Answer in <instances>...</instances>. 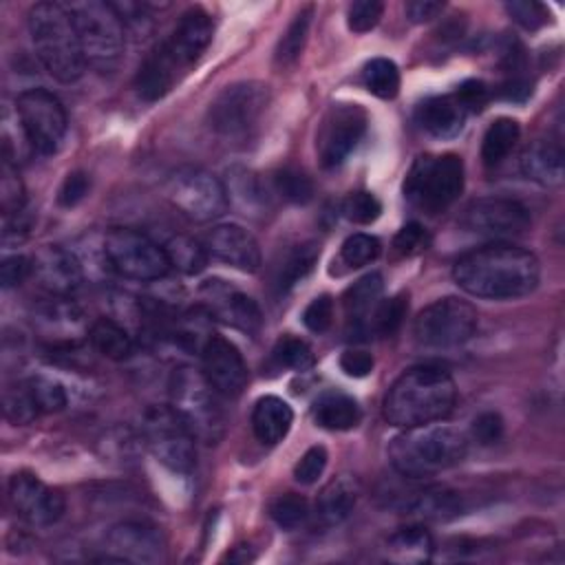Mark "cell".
<instances>
[{
	"label": "cell",
	"mask_w": 565,
	"mask_h": 565,
	"mask_svg": "<svg viewBox=\"0 0 565 565\" xmlns=\"http://www.w3.org/2000/svg\"><path fill=\"white\" fill-rule=\"evenodd\" d=\"M33 276L55 298H68L82 287L84 280L77 256L60 245H46L35 254Z\"/></svg>",
	"instance_id": "21"
},
{
	"label": "cell",
	"mask_w": 565,
	"mask_h": 565,
	"mask_svg": "<svg viewBox=\"0 0 565 565\" xmlns=\"http://www.w3.org/2000/svg\"><path fill=\"white\" fill-rule=\"evenodd\" d=\"M406 311H408L406 294H397L393 298L380 300L373 311V318H371V331L375 335H384V338L393 335L402 327Z\"/></svg>",
	"instance_id": "42"
},
{
	"label": "cell",
	"mask_w": 565,
	"mask_h": 565,
	"mask_svg": "<svg viewBox=\"0 0 565 565\" xmlns=\"http://www.w3.org/2000/svg\"><path fill=\"white\" fill-rule=\"evenodd\" d=\"M179 64L170 57L166 46L159 42L141 62L137 75H135V88L141 99L157 102L161 99L179 79Z\"/></svg>",
	"instance_id": "23"
},
{
	"label": "cell",
	"mask_w": 565,
	"mask_h": 565,
	"mask_svg": "<svg viewBox=\"0 0 565 565\" xmlns=\"http://www.w3.org/2000/svg\"><path fill=\"white\" fill-rule=\"evenodd\" d=\"M380 241L371 234H351L342 247H340V256L349 267H364L369 263H373L380 256Z\"/></svg>",
	"instance_id": "45"
},
{
	"label": "cell",
	"mask_w": 565,
	"mask_h": 565,
	"mask_svg": "<svg viewBox=\"0 0 565 565\" xmlns=\"http://www.w3.org/2000/svg\"><path fill=\"white\" fill-rule=\"evenodd\" d=\"M29 384H31V391L38 399V406L44 413H57L66 406V393H64V386L55 380H49V377H42V375H35V377H26Z\"/></svg>",
	"instance_id": "47"
},
{
	"label": "cell",
	"mask_w": 565,
	"mask_h": 565,
	"mask_svg": "<svg viewBox=\"0 0 565 565\" xmlns=\"http://www.w3.org/2000/svg\"><path fill=\"white\" fill-rule=\"evenodd\" d=\"M106 545L115 561L161 563L166 558L163 534L146 521H124L108 530Z\"/></svg>",
	"instance_id": "19"
},
{
	"label": "cell",
	"mask_w": 565,
	"mask_h": 565,
	"mask_svg": "<svg viewBox=\"0 0 565 565\" xmlns=\"http://www.w3.org/2000/svg\"><path fill=\"white\" fill-rule=\"evenodd\" d=\"M430 245V234L424 225L411 221L406 223L393 238V249L399 254V256H415V254H422L424 249H428Z\"/></svg>",
	"instance_id": "50"
},
{
	"label": "cell",
	"mask_w": 565,
	"mask_h": 565,
	"mask_svg": "<svg viewBox=\"0 0 565 565\" xmlns=\"http://www.w3.org/2000/svg\"><path fill=\"white\" fill-rule=\"evenodd\" d=\"M88 188H90V179L86 172H71V174H66V179L60 185L57 203L62 207L77 205L88 194Z\"/></svg>",
	"instance_id": "55"
},
{
	"label": "cell",
	"mask_w": 565,
	"mask_h": 565,
	"mask_svg": "<svg viewBox=\"0 0 565 565\" xmlns=\"http://www.w3.org/2000/svg\"><path fill=\"white\" fill-rule=\"evenodd\" d=\"M466 110L455 95L428 97L417 106V124L437 139H455L466 124Z\"/></svg>",
	"instance_id": "26"
},
{
	"label": "cell",
	"mask_w": 565,
	"mask_h": 565,
	"mask_svg": "<svg viewBox=\"0 0 565 565\" xmlns=\"http://www.w3.org/2000/svg\"><path fill=\"white\" fill-rule=\"evenodd\" d=\"M366 88L380 99H393L399 90V71L388 57H373L362 68Z\"/></svg>",
	"instance_id": "39"
},
{
	"label": "cell",
	"mask_w": 565,
	"mask_h": 565,
	"mask_svg": "<svg viewBox=\"0 0 565 565\" xmlns=\"http://www.w3.org/2000/svg\"><path fill=\"white\" fill-rule=\"evenodd\" d=\"M313 419L327 430H351L360 424L362 411L351 395L327 391L313 402Z\"/></svg>",
	"instance_id": "30"
},
{
	"label": "cell",
	"mask_w": 565,
	"mask_h": 565,
	"mask_svg": "<svg viewBox=\"0 0 565 565\" xmlns=\"http://www.w3.org/2000/svg\"><path fill=\"white\" fill-rule=\"evenodd\" d=\"M269 106V86L263 82H236L225 86L207 108L210 128L227 139L245 137Z\"/></svg>",
	"instance_id": "9"
},
{
	"label": "cell",
	"mask_w": 565,
	"mask_h": 565,
	"mask_svg": "<svg viewBox=\"0 0 565 565\" xmlns=\"http://www.w3.org/2000/svg\"><path fill=\"white\" fill-rule=\"evenodd\" d=\"M168 199L192 221L207 223L230 207L225 185L203 168H181L168 181Z\"/></svg>",
	"instance_id": "12"
},
{
	"label": "cell",
	"mask_w": 565,
	"mask_h": 565,
	"mask_svg": "<svg viewBox=\"0 0 565 565\" xmlns=\"http://www.w3.org/2000/svg\"><path fill=\"white\" fill-rule=\"evenodd\" d=\"M9 503L29 525H53L64 512L60 490L46 486L33 472H18L9 481Z\"/></svg>",
	"instance_id": "17"
},
{
	"label": "cell",
	"mask_w": 565,
	"mask_h": 565,
	"mask_svg": "<svg viewBox=\"0 0 565 565\" xmlns=\"http://www.w3.org/2000/svg\"><path fill=\"white\" fill-rule=\"evenodd\" d=\"M373 355L369 351L362 349H347L340 355V369L349 375V377H366L373 371Z\"/></svg>",
	"instance_id": "58"
},
{
	"label": "cell",
	"mask_w": 565,
	"mask_h": 565,
	"mask_svg": "<svg viewBox=\"0 0 565 565\" xmlns=\"http://www.w3.org/2000/svg\"><path fill=\"white\" fill-rule=\"evenodd\" d=\"M452 278L470 296L514 300L536 289L541 265L530 249L494 241L459 256L452 265Z\"/></svg>",
	"instance_id": "1"
},
{
	"label": "cell",
	"mask_w": 565,
	"mask_h": 565,
	"mask_svg": "<svg viewBox=\"0 0 565 565\" xmlns=\"http://www.w3.org/2000/svg\"><path fill=\"white\" fill-rule=\"evenodd\" d=\"M316 260H318V247L313 243L294 245L291 249L285 252V256L276 265L274 287L280 294H285L287 289H291L296 282H300L313 269Z\"/></svg>",
	"instance_id": "33"
},
{
	"label": "cell",
	"mask_w": 565,
	"mask_h": 565,
	"mask_svg": "<svg viewBox=\"0 0 565 565\" xmlns=\"http://www.w3.org/2000/svg\"><path fill=\"white\" fill-rule=\"evenodd\" d=\"M302 322L309 331L324 333L333 324V298L329 294L313 298L302 311Z\"/></svg>",
	"instance_id": "52"
},
{
	"label": "cell",
	"mask_w": 565,
	"mask_h": 565,
	"mask_svg": "<svg viewBox=\"0 0 565 565\" xmlns=\"http://www.w3.org/2000/svg\"><path fill=\"white\" fill-rule=\"evenodd\" d=\"M470 433L481 446H492L503 437V419L494 411H483L472 419Z\"/></svg>",
	"instance_id": "53"
},
{
	"label": "cell",
	"mask_w": 565,
	"mask_h": 565,
	"mask_svg": "<svg viewBox=\"0 0 565 565\" xmlns=\"http://www.w3.org/2000/svg\"><path fill=\"white\" fill-rule=\"evenodd\" d=\"M366 113L358 104H333L316 135V152L324 168L340 166L366 132Z\"/></svg>",
	"instance_id": "14"
},
{
	"label": "cell",
	"mask_w": 565,
	"mask_h": 565,
	"mask_svg": "<svg viewBox=\"0 0 565 565\" xmlns=\"http://www.w3.org/2000/svg\"><path fill=\"white\" fill-rule=\"evenodd\" d=\"M342 214L358 225H369L373 223L380 214H382V203L377 201L375 194L371 192H351L344 201H342Z\"/></svg>",
	"instance_id": "46"
},
{
	"label": "cell",
	"mask_w": 565,
	"mask_h": 565,
	"mask_svg": "<svg viewBox=\"0 0 565 565\" xmlns=\"http://www.w3.org/2000/svg\"><path fill=\"white\" fill-rule=\"evenodd\" d=\"M33 274V260L22 256V254H13L7 256L0 265V280H2V289H11L22 285L29 276Z\"/></svg>",
	"instance_id": "54"
},
{
	"label": "cell",
	"mask_w": 565,
	"mask_h": 565,
	"mask_svg": "<svg viewBox=\"0 0 565 565\" xmlns=\"http://www.w3.org/2000/svg\"><path fill=\"white\" fill-rule=\"evenodd\" d=\"M433 536L422 525H406L393 532L386 541V556L393 563L402 565H415L426 563L433 558Z\"/></svg>",
	"instance_id": "31"
},
{
	"label": "cell",
	"mask_w": 565,
	"mask_h": 565,
	"mask_svg": "<svg viewBox=\"0 0 565 565\" xmlns=\"http://www.w3.org/2000/svg\"><path fill=\"white\" fill-rule=\"evenodd\" d=\"M384 13V4L380 0H358L349 7L347 24L353 33H366L371 31Z\"/></svg>",
	"instance_id": "51"
},
{
	"label": "cell",
	"mask_w": 565,
	"mask_h": 565,
	"mask_svg": "<svg viewBox=\"0 0 565 565\" xmlns=\"http://www.w3.org/2000/svg\"><path fill=\"white\" fill-rule=\"evenodd\" d=\"M29 33L44 71L62 84L82 77L86 60L73 15L62 2H38L29 11Z\"/></svg>",
	"instance_id": "4"
},
{
	"label": "cell",
	"mask_w": 565,
	"mask_h": 565,
	"mask_svg": "<svg viewBox=\"0 0 565 565\" xmlns=\"http://www.w3.org/2000/svg\"><path fill=\"white\" fill-rule=\"evenodd\" d=\"M212 33H214L212 18L203 9L194 7V9H188L179 18L174 31L161 44L166 46L170 57L183 71V68H188L190 64H194L201 57V53L212 42Z\"/></svg>",
	"instance_id": "22"
},
{
	"label": "cell",
	"mask_w": 565,
	"mask_h": 565,
	"mask_svg": "<svg viewBox=\"0 0 565 565\" xmlns=\"http://www.w3.org/2000/svg\"><path fill=\"white\" fill-rule=\"evenodd\" d=\"M461 225L479 236L494 241L521 236L530 227V210L508 196H483L472 201L461 216Z\"/></svg>",
	"instance_id": "15"
},
{
	"label": "cell",
	"mask_w": 565,
	"mask_h": 565,
	"mask_svg": "<svg viewBox=\"0 0 565 565\" xmlns=\"http://www.w3.org/2000/svg\"><path fill=\"white\" fill-rule=\"evenodd\" d=\"M2 408H4V417L15 426L31 424L35 417L42 415L29 380H18L4 388Z\"/></svg>",
	"instance_id": "37"
},
{
	"label": "cell",
	"mask_w": 565,
	"mask_h": 565,
	"mask_svg": "<svg viewBox=\"0 0 565 565\" xmlns=\"http://www.w3.org/2000/svg\"><path fill=\"white\" fill-rule=\"evenodd\" d=\"M88 340L99 355L115 360V362L130 358V353L135 349L130 333L119 322H115L110 318L95 320L88 327Z\"/></svg>",
	"instance_id": "32"
},
{
	"label": "cell",
	"mask_w": 565,
	"mask_h": 565,
	"mask_svg": "<svg viewBox=\"0 0 565 565\" xmlns=\"http://www.w3.org/2000/svg\"><path fill=\"white\" fill-rule=\"evenodd\" d=\"M468 450L466 435L448 424L404 428L388 444L391 466L406 479H424L457 466Z\"/></svg>",
	"instance_id": "3"
},
{
	"label": "cell",
	"mask_w": 565,
	"mask_h": 565,
	"mask_svg": "<svg viewBox=\"0 0 565 565\" xmlns=\"http://www.w3.org/2000/svg\"><path fill=\"white\" fill-rule=\"evenodd\" d=\"M360 497V483L351 475L331 479L316 499V519L320 525L331 527L342 523L355 508Z\"/></svg>",
	"instance_id": "27"
},
{
	"label": "cell",
	"mask_w": 565,
	"mask_h": 565,
	"mask_svg": "<svg viewBox=\"0 0 565 565\" xmlns=\"http://www.w3.org/2000/svg\"><path fill=\"white\" fill-rule=\"evenodd\" d=\"M15 113L35 152H57L66 135V113L53 93L46 88L22 90L15 99Z\"/></svg>",
	"instance_id": "13"
},
{
	"label": "cell",
	"mask_w": 565,
	"mask_h": 565,
	"mask_svg": "<svg viewBox=\"0 0 565 565\" xmlns=\"http://www.w3.org/2000/svg\"><path fill=\"white\" fill-rule=\"evenodd\" d=\"M530 93H532V84H530L525 77H521V75L510 77V79L503 82V86H501V97L512 99V102H521V99H525Z\"/></svg>",
	"instance_id": "60"
},
{
	"label": "cell",
	"mask_w": 565,
	"mask_h": 565,
	"mask_svg": "<svg viewBox=\"0 0 565 565\" xmlns=\"http://www.w3.org/2000/svg\"><path fill=\"white\" fill-rule=\"evenodd\" d=\"M311 15H313L311 7H305L302 11H298L294 15V20L289 22L287 31L282 33V38L278 40L276 51H274V62H276L278 68H289V66H294L300 60L305 42H307V35H309Z\"/></svg>",
	"instance_id": "35"
},
{
	"label": "cell",
	"mask_w": 565,
	"mask_h": 565,
	"mask_svg": "<svg viewBox=\"0 0 565 565\" xmlns=\"http://www.w3.org/2000/svg\"><path fill=\"white\" fill-rule=\"evenodd\" d=\"M291 422H294L291 406L276 395H265L254 404L252 428L260 444L274 446L282 441L291 428Z\"/></svg>",
	"instance_id": "28"
},
{
	"label": "cell",
	"mask_w": 565,
	"mask_h": 565,
	"mask_svg": "<svg viewBox=\"0 0 565 565\" xmlns=\"http://www.w3.org/2000/svg\"><path fill=\"white\" fill-rule=\"evenodd\" d=\"M463 190V161L457 154H424L411 166L404 196L419 210L437 214L459 199Z\"/></svg>",
	"instance_id": "7"
},
{
	"label": "cell",
	"mask_w": 565,
	"mask_h": 565,
	"mask_svg": "<svg viewBox=\"0 0 565 565\" xmlns=\"http://www.w3.org/2000/svg\"><path fill=\"white\" fill-rule=\"evenodd\" d=\"M382 289H384L382 276L377 271H371V274L362 276L360 280H355L344 291L342 305H344V316H347L351 333L371 331V318H373L377 302L382 300Z\"/></svg>",
	"instance_id": "24"
},
{
	"label": "cell",
	"mask_w": 565,
	"mask_h": 565,
	"mask_svg": "<svg viewBox=\"0 0 565 565\" xmlns=\"http://www.w3.org/2000/svg\"><path fill=\"white\" fill-rule=\"evenodd\" d=\"M488 97V86L481 79H466L455 93V99L463 106L466 113H479L486 106Z\"/></svg>",
	"instance_id": "56"
},
{
	"label": "cell",
	"mask_w": 565,
	"mask_h": 565,
	"mask_svg": "<svg viewBox=\"0 0 565 565\" xmlns=\"http://www.w3.org/2000/svg\"><path fill=\"white\" fill-rule=\"evenodd\" d=\"M104 256L115 274L139 282L159 280L172 269L166 247L130 227H113L104 236Z\"/></svg>",
	"instance_id": "8"
},
{
	"label": "cell",
	"mask_w": 565,
	"mask_h": 565,
	"mask_svg": "<svg viewBox=\"0 0 565 565\" xmlns=\"http://www.w3.org/2000/svg\"><path fill=\"white\" fill-rule=\"evenodd\" d=\"M66 7L73 15L86 66L99 73L115 71L124 55L126 26L113 2L79 0Z\"/></svg>",
	"instance_id": "5"
},
{
	"label": "cell",
	"mask_w": 565,
	"mask_h": 565,
	"mask_svg": "<svg viewBox=\"0 0 565 565\" xmlns=\"http://www.w3.org/2000/svg\"><path fill=\"white\" fill-rule=\"evenodd\" d=\"M163 247L170 258V265L183 274H199L210 258L203 241H196L192 236H174Z\"/></svg>",
	"instance_id": "38"
},
{
	"label": "cell",
	"mask_w": 565,
	"mask_h": 565,
	"mask_svg": "<svg viewBox=\"0 0 565 565\" xmlns=\"http://www.w3.org/2000/svg\"><path fill=\"white\" fill-rule=\"evenodd\" d=\"M441 11H444V2H439V0H413L406 4V15L415 24L437 18Z\"/></svg>",
	"instance_id": "59"
},
{
	"label": "cell",
	"mask_w": 565,
	"mask_h": 565,
	"mask_svg": "<svg viewBox=\"0 0 565 565\" xmlns=\"http://www.w3.org/2000/svg\"><path fill=\"white\" fill-rule=\"evenodd\" d=\"M203 245L207 254L238 271H256L260 267V247L256 238L236 223H221L212 227Z\"/></svg>",
	"instance_id": "20"
},
{
	"label": "cell",
	"mask_w": 565,
	"mask_h": 565,
	"mask_svg": "<svg viewBox=\"0 0 565 565\" xmlns=\"http://www.w3.org/2000/svg\"><path fill=\"white\" fill-rule=\"evenodd\" d=\"M274 190L289 203H309L313 199V183L311 179L294 168V166H285L274 174Z\"/></svg>",
	"instance_id": "41"
},
{
	"label": "cell",
	"mask_w": 565,
	"mask_h": 565,
	"mask_svg": "<svg viewBox=\"0 0 565 565\" xmlns=\"http://www.w3.org/2000/svg\"><path fill=\"white\" fill-rule=\"evenodd\" d=\"M203 377L221 397H238L247 386V366L241 351L221 335H210L201 349Z\"/></svg>",
	"instance_id": "18"
},
{
	"label": "cell",
	"mask_w": 565,
	"mask_h": 565,
	"mask_svg": "<svg viewBox=\"0 0 565 565\" xmlns=\"http://www.w3.org/2000/svg\"><path fill=\"white\" fill-rule=\"evenodd\" d=\"M505 11L516 24H521L523 29H530V31L547 24V20H550V11L541 2H534V0L505 2Z\"/></svg>",
	"instance_id": "49"
},
{
	"label": "cell",
	"mask_w": 565,
	"mask_h": 565,
	"mask_svg": "<svg viewBox=\"0 0 565 565\" xmlns=\"http://www.w3.org/2000/svg\"><path fill=\"white\" fill-rule=\"evenodd\" d=\"M274 360L278 366L285 369H294V371H307L313 366V353L311 347L294 335H282L276 340L274 351H271Z\"/></svg>",
	"instance_id": "43"
},
{
	"label": "cell",
	"mask_w": 565,
	"mask_h": 565,
	"mask_svg": "<svg viewBox=\"0 0 565 565\" xmlns=\"http://www.w3.org/2000/svg\"><path fill=\"white\" fill-rule=\"evenodd\" d=\"M399 510L411 516L422 519H450L459 514L461 499L457 492L441 488V486H428L422 490H413L406 499L399 501Z\"/></svg>",
	"instance_id": "29"
},
{
	"label": "cell",
	"mask_w": 565,
	"mask_h": 565,
	"mask_svg": "<svg viewBox=\"0 0 565 565\" xmlns=\"http://www.w3.org/2000/svg\"><path fill=\"white\" fill-rule=\"evenodd\" d=\"M327 459H329V455H327V448H324V446H311V448L298 459V463L294 466V479H296L300 486H311V483H316V481L322 477L324 468H327Z\"/></svg>",
	"instance_id": "48"
},
{
	"label": "cell",
	"mask_w": 565,
	"mask_h": 565,
	"mask_svg": "<svg viewBox=\"0 0 565 565\" xmlns=\"http://www.w3.org/2000/svg\"><path fill=\"white\" fill-rule=\"evenodd\" d=\"M269 516L274 523L282 530H296L300 527L309 516V503L305 497L296 492H285L271 499L269 503Z\"/></svg>",
	"instance_id": "40"
},
{
	"label": "cell",
	"mask_w": 565,
	"mask_h": 565,
	"mask_svg": "<svg viewBox=\"0 0 565 565\" xmlns=\"http://www.w3.org/2000/svg\"><path fill=\"white\" fill-rule=\"evenodd\" d=\"M457 402L452 375L439 364L406 369L384 397V417L397 428H411L446 419Z\"/></svg>",
	"instance_id": "2"
},
{
	"label": "cell",
	"mask_w": 565,
	"mask_h": 565,
	"mask_svg": "<svg viewBox=\"0 0 565 565\" xmlns=\"http://www.w3.org/2000/svg\"><path fill=\"white\" fill-rule=\"evenodd\" d=\"M0 207H2V216L22 212L26 207V194L18 174V166L4 159L0 168Z\"/></svg>",
	"instance_id": "44"
},
{
	"label": "cell",
	"mask_w": 565,
	"mask_h": 565,
	"mask_svg": "<svg viewBox=\"0 0 565 565\" xmlns=\"http://www.w3.org/2000/svg\"><path fill=\"white\" fill-rule=\"evenodd\" d=\"M170 406L192 430L196 441L218 444L225 433V411L218 393L207 384L201 371L181 366L170 377Z\"/></svg>",
	"instance_id": "6"
},
{
	"label": "cell",
	"mask_w": 565,
	"mask_h": 565,
	"mask_svg": "<svg viewBox=\"0 0 565 565\" xmlns=\"http://www.w3.org/2000/svg\"><path fill=\"white\" fill-rule=\"evenodd\" d=\"M230 179H232V188H225L230 199L234 196L243 205H252V203H260L263 201V192L258 190V183H256V179L249 172H245V170H241V174L232 172Z\"/></svg>",
	"instance_id": "57"
},
{
	"label": "cell",
	"mask_w": 565,
	"mask_h": 565,
	"mask_svg": "<svg viewBox=\"0 0 565 565\" xmlns=\"http://www.w3.org/2000/svg\"><path fill=\"white\" fill-rule=\"evenodd\" d=\"M141 433L152 457L172 472H190L196 463V439L172 406H150Z\"/></svg>",
	"instance_id": "10"
},
{
	"label": "cell",
	"mask_w": 565,
	"mask_h": 565,
	"mask_svg": "<svg viewBox=\"0 0 565 565\" xmlns=\"http://www.w3.org/2000/svg\"><path fill=\"white\" fill-rule=\"evenodd\" d=\"M199 298L203 311L223 324L247 333H256L263 324V313L256 300L221 278L205 280L199 287Z\"/></svg>",
	"instance_id": "16"
},
{
	"label": "cell",
	"mask_w": 565,
	"mask_h": 565,
	"mask_svg": "<svg viewBox=\"0 0 565 565\" xmlns=\"http://www.w3.org/2000/svg\"><path fill=\"white\" fill-rule=\"evenodd\" d=\"M477 309L457 296H446L424 307L413 324V335L422 347H457L477 331Z\"/></svg>",
	"instance_id": "11"
},
{
	"label": "cell",
	"mask_w": 565,
	"mask_h": 565,
	"mask_svg": "<svg viewBox=\"0 0 565 565\" xmlns=\"http://www.w3.org/2000/svg\"><path fill=\"white\" fill-rule=\"evenodd\" d=\"M64 298L55 300L53 305H46L40 313V322L44 324V333L62 344H73L77 329L82 324V313L71 305L62 302Z\"/></svg>",
	"instance_id": "36"
},
{
	"label": "cell",
	"mask_w": 565,
	"mask_h": 565,
	"mask_svg": "<svg viewBox=\"0 0 565 565\" xmlns=\"http://www.w3.org/2000/svg\"><path fill=\"white\" fill-rule=\"evenodd\" d=\"M521 172L545 188H556L563 183V148L558 141L536 139L521 152Z\"/></svg>",
	"instance_id": "25"
},
{
	"label": "cell",
	"mask_w": 565,
	"mask_h": 565,
	"mask_svg": "<svg viewBox=\"0 0 565 565\" xmlns=\"http://www.w3.org/2000/svg\"><path fill=\"white\" fill-rule=\"evenodd\" d=\"M521 135V128L514 119L510 117H499L494 119L481 141V159L486 166H499L516 146Z\"/></svg>",
	"instance_id": "34"
}]
</instances>
